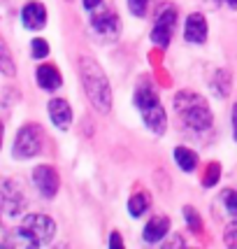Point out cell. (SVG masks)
<instances>
[{"label": "cell", "instance_id": "obj_29", "mask_svg": "<svg viewBox=\"0 0 237 249\" xmlns=\"http://www.w3.org/2000/svg\"><path fill=\"white\" fill-rule=\"evenodd\" d=\"M219 2H226V5L233 7V10H237V0H219Z\"/></svg>", "mask_w": 237, "mask_h": 249}, {"label": "cell", "instance_id": "obj_16", "mask_svg": "<svg viewBox=\"0 0 237 249\" xmlns=\"http://www.w3.org/2000/svg\"><path fill=\"white\" fill-rule=\"evenodd\" d=\"M174 161L184 173H193L198 168V154L193 149H188V147H177L174 149Z\"/></svg>", "mask_w": 237, "mask_h": 249}, {"label": "cell", "instance_id": "obj_6", "mask_svg": "<svg viewBox=\"0 0 237 249\" xmlns=\"http://www.w3.org/2000/svg\"><path fill=\"white\" fill-rule=\"evenodd\" d=\"M177 26V10L174 5H161V10L156 14V23H153V31H151V42L158 44V47H168L172 31Z\"/></svg>", "mask_w": 237, "mask_h": 249}, {"label": "cell", "instance_id": "obj_18", "mask_svg": "<svg viewBox=\"0 0 237 249\" xmlns=\"http://www.w3.org/2000/svg\"><path fill=\"white\" fill-rule=\"evenodd\" d=\"M149 205H151L149 194H135V196H130V200H128V212L133 217H142L149 210Z\"/></svg>", "mask_w": 237, "mask_h": 249}, {"label": "cell", "instance_id": "obj_12", "mask_svg": "<svg viewBox=\"0 0 237 249\" xmlns=\"http://www.w3.org/2000/svg\"><path fill=\"white\" fill-rule=\"evenodd\" d=\"M142 119H144V126L153 130L156 135H163L165 128H168V117H165V109L161 107V103L153 105V107L142 109Z\"/></svg>", "mask_w": 237, "mask_h": 249}, {"label": "cell", "instance_id": "obj_21", "mask_svg": "<svg viewBox=\"0 0 237 249\" xmlns=\"http://www.w3.org/2000/svg\"><path fill=\"white\" fill-rule=\"evenodd\" d=\"M31 54H33V58H47V56H49V44H47V40L35 37L31 42Z\"/></svg>", "mask_w": 237, "mask_h": 249}, {"label": "cell", "instance_id": "obj_31", "mask_svg": "<svg viewBox=\"0 0 237 249\" xmlns=\"http://www.w3.org/2000/svg\"><path fill=\"white\" fill-rule=\"evenodd\" d=\"M0 247H2V242H0Z\"/></svg>", "mask_w": 237, "mask_h": 249}, {"label": "cell", "instance_id": "obj_10", "mask_svg": "<svg viewBox=\"0 0 237 249\" xmlns=\"http://www.w3.org/2000/svg\"><path fill=\"white\" fill-rule=\"evenodd\" d=\"M184 40L188 44H203L207 40V19L200 14V12H193V14L186 17Z\"/></svg>", "mask_w": 237, "mask_h": 249}, {"label": "cell", "instance_id": "obj_23", "mask_svg": "<svg viewBox=\"0 0 237 249\" xmlns=\"http://www.w3.org/2000/svg\"><path fill=\"white\" fill-rule=\"evenodd\" d=\"M219 177H221V165H219V163H209L205 177H203V184H205V186H214L216 182H219Z\"/></svg>", "mask_w": 237, "mask_h": 249}, {"label": "cell", "instance_id": "obj_17", "mask_svg": "<svg viewBox=\"0 0 237 249\" xmlns=\"http://www.w3.org/2000/svg\"><path fill=\"white\" fill-rule=\"evenodd\" d=\"M0 72L5 77H14L17 75V63H14V56H12L7 42L2 40L0 35Z\"/></svg>", "mask_w": 237, "mask_h": 249}, {"label": "cell", "instance_id": "obj_19", "mask_svg": "<svg viewBox=\"0 0 237 249\" xmlns=\"http://www.w3.org/2000/svg\"><path fill=\"white\" fill-rule=\"evenodd\" d=\"M212 89H214V93L219 98H226L228 93H230V72H228L226 68H223V70H219V72L214 75Z\"/></svg>", "mask_w": 237, "mask_h": 249}, {"label": "cell", "instance_id": "obj_22", "mask_svg": "<svg viewBox=\"0 0 237 249\" xmlns=\"http://www.w3.org/2000/svg\"><path fill=\"white\" fill-rule=\"evenodd\" d=\"M221 198H223V205H226L228 214L237 217V191H233V189H226V191L221 194Z\"/></svg>", "mask_w": 237, "mask_h": 249}, {"label": "cell", "instance_id": "obj_4", "mask_svg": "<svg viewBox=\"0 0 237 249\" xmlns=\"http://www.w3.org/2000/svg\"><path fill=\"white\" fill-rule=\"evenodd\" d=\"M44 147V130L40 124H26L19 128L17 138H14V147H12V156L19 159V161H26V159H33L42 152Z\"/></svg>", "mask_w": 237, "mask_h": 249}, {"label": "cell", "instance_id": "obj_7", "mask_svg": "<svg viewBox=\"0 0 237 249\" xmlns=\"http://www.w3.org/2000/svg\"><path fill=\"white\" fill-rule=\"evenodd\" d=\"M33 184L35 189L42 194V198H54L58 194V189H61V177H58V170H56L54 165H37L35 170H33Z\"/></svg>", "mask_w": 237, "mask_h": 249}, {"label": "cell", "instance_id": "obj_30", "mask_svg": "<svg viewBox=\"0 0 237 249\" xmlns=\"http://www.w3.org/2000/svg\"><path fill=\"white\" fill-rule=\"evenodd\" d=\"M2 135H5V126H2V121H0V147H2Z\"/></svg>", "mask_w": 237, "mask_h": 249}, {"label": "cell", "instance_id": "obj_27", "mask_svg": "<svg viewBox=\"0 0 237 249\" xmlns=\"http://www.w3.org/2000/svg\"><path fill=\"white\" fill-rule=\"evenodd\" d=\"M82 2H84V7H86L88 12H91V10H96L98 5H102V0H82Z\"/></svg>", "mask_w": 237, "mask_h": 249}, {"label": "cell", "instance_id": "obj_11", "mask_svg": "<svg viewBox=\"0 0 237 249\" xmlns=\"http://www.w3.org/2000/svg\"><path fill=\"white\" fill-rule=\"evenodd\" d=\"M49 119L54 121L56 128L61 130H68L72 126V107H70V103L63 100V98H54V100H49Z\"/></svg>", "mask_w": 237, "mask_h": 249}, {"label": "cell", "instance_id": "obj_25", "mask_svg": "<svg viewBox=\"0 0 237 249\" xmlns=\"http://www.w3.org/2000/svg\"><path fill=\"white\" fill-rule=\"evenodd\" d=\"M223 242L226 247L237 249V221H230L226 226V233H223Z\"/></svg>", "mask_w": 237, "mask_h": 249}, {"label": "cell", "instance_id": "obj_1", "mask_svg": "<svg viewBox=\"0 0 237 249\" xmlns=\"http://www.w3.org/2000/svg\"><path fill=\"white\" fill-rule=\"evenodd\" d=\"M79 77H82V87H84V93L91 100V105L100 114H107L112 109V87H109L105 70L98 65L96 58L79 56Z\"/></svg>", "mask_w": 237, "mask_h": 249}, {"label": "cell", "instance_id": "obj_15", "mask_svg": "<svg viewBox=\"0 0 237 249\" xmlns=\"http://www.w3.org/2000/svg\"><path fill=\"white\" fill-rule=\"evenodd\" d=\"M135 105L140 107V112L158 105V93H156V89L151 87L149 82H140L137 84V89H135Z\"/></svg>", "mask_w": 237, "mask_h": 249}, {"label": "cell", "instance_id": "obj_14", "mask_svg": "<svg viewBox=\"0 0 237 249\" xmlns=\"http://www.w3.org/2000/svg\"><path fill=\"white\" fill-rule=\"evenodd\" d=\"M168 231H170V219L168 217H153L147 221V226H144V240L147 242H158L168 235Z\"/></svg>", "mask_w": 237, "mask_h": 249}, {"label": "cell", "instance_id": "obj_24", "mask_svg": "<svg viewBox=\"0 0 237 249\" xmlns=\"http://www.w3.org/2000/svg\"><path fill=\"white\" fill-rule=\"evenodd\" d=\"M151 0H128V10L135 14V17H147L149 12Z\"/></svg>", "mask_w": 237, "mask_h": 249}, {"label": "cell", "instance_id": "obj_9", "mask_svg": "<svg viewBox=\"0 0 237 249\" xmlns=\"http://www.w3.org/2000/svg\"><path fill=\"white\" fill-rule=\"evenodd\" d=\"M21 23L28 31H42L47 26V7L42 2H37V0L26 2L21 10Z\"/></svg>", "mask_w": 237, "mask_h": 249}, {"label": "cell", "instance_id": "obj_32", "mask_svg": "<svg viewBox=\"0 0 237 249\" xmlns=\"http://www.w3.org/2000/svg\"><path fill=\"white\" fill-rule=\"evenodd\" d=\"M68 2H70V0H68Z\"/></svg>", "mask_w": 237, "mask_h": 249}, {"label": "cell", "instance_id": "obj_13", "mask_svg": "<svg viewBox=\"0 0 237 249\" xmlns=\"http://www.w3.org/2000/svg\"><path fill=\"white\" fill-rule=\"evenodd\" d=\"M37 84L44 91H56V89L63 84V77H61V70L51 63H42L37 68Z\"/></svg>", "mask_w": 237, "mask_h": 249}, {"label": "cell", "instance_id": "obj_5", "mask_svg": "<svg viewBox=\"0 0 237 249\" xmlns=\"http://www.w3.org/2000/svg\"><path fill=\"white\" fill-rule=\"evenodd\" d=\"M91 28L100 40H117L121 33V19L117 12L107 10L102 5H98L96 10H91Z\"/></svg>", "mask_w": 237, "mask_h": 249}, {"label": "cell", "instance_id": "obj_26", "mask_svg": "<svg viewBox=\"0 0 237 249\" xmlns=\"http://www.w3.org/2000/svg\"><path fill=\"white\" fill-rule=\"evenodd\" d=\"M109 245H112V247H123V240H121L118 233H112V235H109Z\"/></svg>", "mask_w": 237, "mask_h": 249}, {"label": "cell", "instance_id": "obj_20", "mask_svg": "<svg viewBox=\"0 0 237 249\" xmlns=\"http://www.w3.org/2000/svg\"><path fill=\"white\" fill-rule=\"evenodd\" d=\"M184 219H186V224H188V228H191L193 233H203V219L198 217L195 207H191V205L184 207Z\"/></svg>", "mask_w": 237, "mask_h": 249}, {"label": "cell", "instance_id": "obj_8", "mask_svg": "<svg viewBox=\"0 0 237 249\" xmlns=\"http://www.w3.org/2000/svg\"><path fill=\"white\" fill-rule=\"evenodd\" d=\"M23 207H26V200H23L19 186L12 182H0V214L17 217L21 214Z\"/></svg>", "mask_w": 237, "mask_h": 249}, {"label": "cell", "instance_id": "obj_28", "mask_svg": "<svg viewBox=\"0 0 237 249\" xmlns=\"http://www.w3.org/2000/svg\"><path fill=\"white\" fill-rule=\"evenodd\" d=\"M233 135H235V140H237V103L233 105Z\"/></svg>", "mask_w": 237, "mask_h": 249}, {"label": "cell", "instance_id": "obj_2", "mask_svg": "<svg viewBox=\"0 0 237 249\" xmlns=\"http://www.w3.org/2000/svg\"><path fill=\"white\" fill-rule=\"evenodd\" d=\"M174 109L179 112L182 121L191 130H207L212 126V109L207 105V100L203 96H198L195 91H177L174 96Z\"/></svg>", "mask_w": 237, "mask_h": 249}, {"label": "cell", "instance_id": "obj_3", "mask_svg": "<svg viewBox=\"0 0 237 249\" xmlns=\"http://www.w3.org/2000/svg\"><path fill=\"white\" fill-rule=\"evenodd\" d=\"M17 235L31 247L49 245L56 235V221L47 214H26L21 226L17 228Z\"/></svg>", "mask_w": 237, "mask_h": 249}]
</instances>
